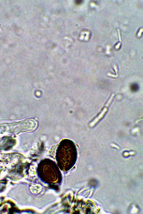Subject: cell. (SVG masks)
<instances>
[{
	"label": "cell",
	"mask_w": 143,
	"mask_h": 214,
	"mask_svg": "<svg viewBox=\"0 0 143 214\" xmlns=\"http://www.w3.org/2000/svg\"><path fill=\"white\" fill-rule=\"evenodd\" d=\"M57 157L59 162H74L76 158V151L73 142L68 139H64L60 143L57 150Z\"/></svg>",
	"instance_id": "6da1fadb"
},
{
	"label": "cell",
	"mask_w": 143,
	"mask_h": 214,
	"mask_svg": "<svg viewBox=\"0 0 143 214\" xmlns=\"http://www.w3.org/2000/svg\"><path fill=\"white\" fill-rule=\"evenodd\" d=\"M20 158L18 155L0 154V174L17 164Z\"/></svg>",
	"instance_id": "7a4b0ae2"
},
{
	"label": "cell",
	"mask_w": 143,
	"mask_h": 214,
	"mask_svg": "<svg viewBox=\"0 0 143 214\" xmlns=\"http://www.w3.org/2000/svg\"><path fill=\"white\" fill-rule=\"evenodd\" d=\"M114 94H112L111 97H110V98L109 100L108 101V102L107 104H106V105H109V104L110 103V102L111 101V100L112 99V98H113V97H114Z\"/></svg>",
	"instance_id": "3957f363"
}]
</instances>
